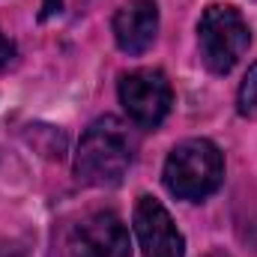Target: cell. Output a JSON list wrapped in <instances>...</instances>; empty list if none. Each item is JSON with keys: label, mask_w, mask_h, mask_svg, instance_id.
Returning a JSON list of instances; mask_svg holds the SVG:
<instances>
[{"label": "cell", "mask_w": 257, "mask_h": 257, "mask_svg": "<svg viewBox=\"0 0 257 257\" xmlns=\"http://www.w3.org/2000/svg\"><path fill=\"white\" fill-rule=\"evenodd\" d=\"M135 159V141L123 120L99 117L75 150V177L84 186H117Z\"/></svg>", "instance_id": "6da1fadb"}, {"label": "cell", "mask_w": 257, "mask_h": 257, "mask_svg": "<svg viewBox=\"0 0 257 257\" xmlns=\"http://www.w3.org/2000/svg\"><path fill=\"white\" fill-rule=\"evenodd\" d=\"M165 189L180 200H203L224 180V156L206 138L177 144L165 162Z\"/></svg>", "instance_id": "7a4b0ae2"}, {"label": "cell", "mask_w": 257, "mask_h": 257, "mask_svg": "<svg viewBox=\"0 0 257 257\" xmlns=\"http://www.w3.org/2000/svg\"><path fill=\"white\" fill-rule=\"evenodd\" d=\"M197 45H200V60L209 72L227 75L239 63L251 45V30L248 21L236 6L227 3H212L203 9L197 21Z\"/></svg>", "instance_id": "3957f363"}, {"label": "cell", "mask_w": 257, "mask_h": 257, "mask_svg": "<svg viewBox=\"0 0 257 257\" xmlns=\"http://www.w3.org/2000/svg\"><path fill=\"white\" fill-rule=\"evenodd\" d=\"M120 102L141 128H156L171 114L174 90L162 69H135L120 78Z\"/></svg>", "instance_id": "277c9868"}, {"label": "cell", "mask_w": 257, "mask_h": 257, "mask_svg": "<svg viewBox=\"0 0 257 257\" xmlns=\"http://www.w3.org/2000/svg\"><path fill=\"white\" fill-rule=\"evenodd\" d=\"M69 257H132V242L123 218L111 209H96L72 224L66 239Z\"/></svg>", "instance_id": "5b68a950"}, {"label": "cell", "mask_w": 257, "mask_h": 257, "mask_svg": "<svg viewBox=\"0 0 257 257\" xmlns=\"http://www.w3.org/2000/svg\"><path fill=\"white\" fill-rule=\"evenodd\" d=\"M132 227H135L144 257H186V239L177 221L171 218V212L162 206V200L150 194L138 197Z\"/></svg>", "instance_id": "8992f818"}, {"label": "cell", "mask_w": 257, "mask_h": 257, "mask_svg": "<svg viewBox=\"0 0 257 257\" xmlns=\"http://www.w3.org/2000/svg\"><path fill=\"white\" fill-rule=\"evenodd\" d=\"M159 33V6L156 0H126L117 12H114V39L117 48L138 57L144 54Z\"/></svg>", "instance_id": "52a82bcc"}, {"label": "cell", "mask_w": 257, "mask_h": 257, "mask_svg": "<svg viewBox=\"0 0 257 257\" xmlns=\"http://www.w3.org/2000/svg\"><path fill=\"white\" fill-rule=\"evenodd\" d=\"M236 111L242 117H254L257 114V63L248 66L242 84H239V93H236Z\"/></svg>", "instance_id": "ba28073f"}, {"label": "cell", "mask_w": 257, "mask_h": 257, "mask_svg": "<svg viewBox=\"0 0 257 257\" xmlns=\"http://www.w3.org/2000/svg\"><path fill=\"white\" fill-rule=\"evenodd\" d=\"M0 257H27V245L21 239H0Z\"/></svg>", "instance_id": "9c48e42d"}, {"label": "cell", "mask_w": 257, "mask_h": 257, "mask_svg": "<svg viewBox=\"0 0 257 257\" xmlns=\"http://www.w3.org/2000/svg\"><path fill=\"white\" fill-rule=\"evenodd\" d=\"M12 60H15V45H12V39H6L3 30H0V69L9 66Z\"/></svg>", "instance_id": "30bf717a"}, {"label": "cell", "mask_w": 257, "mask_h": 257, "mask_svg": "<svg viewBox=\"0 0 257 257\" xmlns=\"http://www.w3.org/2000/svg\"><path fill=\"white\" fill-rule=\"evenodd\" d=\"M54 12H60V0H45V3H42V15H39V18H51Z\"/></svg>", "instance_id": "8fae6325"}, {"label": "cell", "mask_w": 257, "mask_h": 257, "mask_svg": "<svg viewBox=\"0 0 257 257\" xmlns=\"http://www.w3.org/2000/svg\"><path fill=\"white\" fill-rule=\"evenodd\" d=\"M203 257H230L227 251H221V248H212V251H206Z\"/></svg>", "instance_id": "7c38bea8"}]
</instances>
